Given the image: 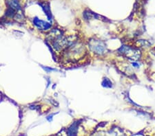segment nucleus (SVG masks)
<instances>
[{
	"label": "nucleus",
	"mask_w": 155,
	"mask_h": 136,
	"mask_svg": "<svg viewBox=\"0 0 155 136\" xmlns=\"http://www.w3.org/2000/svg\"><path fill=\"white\" fill-rule=\"evenodd\" d=\"M118 52L126 58L134 61L139 60L141 55L139 49L129 46H122L118 49Z\"/></svg>",
	"instance_id": "nucleus-3"
},
{
	"label": "nucleus",
	"mask_w": 155,
	"mask_h": 136,
	"mask_svg": "<svg viewBox=\"0 0 155 136\" xmlns=\"http://www.w3.org/2000/svg\"><path fill=\"white\" fill-rule=\"evenodd\" d=\"M79 125V123L78 122V121H77V122H73L70 126L68 130H67V135H68V136H77Z\"/></svg>",
	"instance_id": "nucleus-6"
},
{
	"label": "nucleus",
	"mask_w": 155,
	"mask_h": 136,
	"mask_svg": "<svg viewBox=\"0 0 155 136\" xmlns=\"http://www.w3.org/2000/svg\"><path fill=\"white\" fill-rule=\"evenodd\" d=\"M88 45L92 52L98 55H102L107 51L106 43L102 41L97 40V39H91L89 41Z\"/></svg>",
	"instance_id": "nucleus-4"
},
{
	"label": "nucleus",
	"mask_w": 155,
	"mask_h": 136,
	"mask_svg": "<svg viewBox=\"0 0 155 136\" xmlns=\"http://www.w3.org/2000/svg\"><path fill=\"white\" fill-rule=\"evenodd\" d=\"M8 4L9 8L15 10V11L20 10V6L17 0H8Z\"/></svg>",
	"instance_id": "nucleus-7"
},
{
	"label": "nucleus",
	"mask_w": 155,
	"mask_h": 136,
	"mask_svg": "<svg viewBox=\"0 0 155 136\" xmlns=\"http://www.w3.org/2000/svg\"><path fill=\"white\" fill-rule=\"evenodd\" d=\"M75 42L76 41H74L72 37L60 35L52 41V48L56 51H61L65 48H68Z\"/></svg>",
	"instance_id": "nucleus-2"
},
{
	"label": "nucleus",
	"mask_w": 155,
	"mask_h": 136,
	"mask_svg": "<svg viewBox=\"0 0 155 136\" xmlns=\"http://www.w3.org/2000/svg\"><path fill=\"white\" fill-rule=\"evenodd\" d=\"M132 136H144V135H141V134H136V135H132Z\"/></svg>",
	"instance_id": "nucleus-10"
},
{
	"label": "nucleus",
	"mask_w": 155,
	"mask_h": 136,
	"mask_svg": "<svg viewBox=\"0 0 155 136\" xmlns=\"http://www.w3.org/2000/svg\"><path fill=\"white\" fill-rule=\"evenodd\" d=\"M84 53V47L81 44L74 43L72 45L67 48L66 52H65V56L66 59L70 61H74L79 59Z\"/></svg>",
	"instance_id": "nucleus-1"
},
{
	"label": "nucleus",
	"mask_w": 155,
	"mask_h": 136,
	"mask_svg": "<svg viewBox=\"0 0 155 136\" xmlns=\"http://www.w3.org/2000/svg\"><path fill=\"white\" fill-rule=\"evenodd\" d=\"M132 65L134 67V68H139L140 67V65L139 63H137V62H132Z\"/></svg>",
	"instance_id": "nucleus-9"
},
{
	"label": "nucleus",
	"mask_w": 155,
	"mask_h": 136,
	"mask_svg": "<svg viewBox=\"0 0 155 136\" xmlns=\"http://www.w3.org/2000/svg\"><path fill=\"white\" fill-rule=\"evenodd\" d=\"M33 23L35 24V26L37 27V28L41 30H48L50 28H51V25L47 23V22L40 20V19H37V17L34 19L33 20Z\"/></svg>",
	"instance_id": "nucleus-5"
},
{
	"label": "nucleus",
	"mask_w": 155,
	"mask_h": 136,
	"mask_svg": "<svg viewBox=\"0 0 155 136\" xmlns=\"http://www.w3.org/2000/svg\"><path fill=\"white\" fill-rule=\"evenodd\" d=\"M102 86L104 87H106V88H111L112 87V83L110 81V79H108L107 78H105L103 81H102Z\"/></svg>",
	"instance_id": "nucleus-8"
}]
</instances>
